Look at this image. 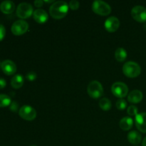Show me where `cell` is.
<instances>
[{"mask_svg": "<svg viewBox=\"0 0 146 146\" xmlns=\"http://www.w3.org/2000/svg\"><path fill=\"white\" fill-rule=\"evenodd\" d=\"M69 6L64 1H55L49 8V14L55 19H61L68 14Z\"/></svg>", "mask_w": 146, "mask_h": 146, "instance_id": "cell-1", "label": "cell"}, {"mask_svg": "<svg viewBox=\"0 0 146 146\" xmlns=\"http://www.w3.org/2000/svg\"><path fill=\"white\" fill-rule=\"evenodd\" d=\"M123 72L128 78H135L141 74V68L134 61H128L123 66Z\"/></svg>", "mask_w": 146, "mask_h": 146, "instance_id": "cell-2", "label": "cell"}, {"mask_svg": "<svg viewBox=\"0 0 146 146\" xmlns=\"http://www.w3.org/2000/svg\"><path fill=\"white\" fill-rule=\"evenodd\" d=\"M87 92L91 98L94 99L99 98L104 94V88L102 84L98 81H91L87 87Z\"/></svg>", "mask_w": 146, "mask_h": 146, "instance_id": "cell-3", "label": "cell"}, {"mask_svg": "<svg viewBox=\"0 0 146 146\" xmlns=\"http://www.w3.org/2000/svg\"><path fill=\"white\" fill-rule=\"evenodd\" d=\"M92 10L94 13L101 16H107L111 13V8L108 4L104 1L97 0L92 4Z\"/></svg>", "mask_w": 146, "mask_h": 146, "instance_id": "cell-4", "label": "cell"}, {"mask_svg": "<svg viewBox=\"0 0 146 146\" xmlns=\"http://www.w3.org/2000/svg\"><path fill=\"white\" fill-rule=\"evenodd\" d=\"M34 13L33 7L29 3L23 2L18 5L16 14L20 19H27L31 17Z\"/></svg>", "mask_w": 146, "mask_h": 146, "instance_id": "cell-5", "label": "cell"}, {"mask_svg": "<svg viewBox=\"0 0 146 146\" xmlns=\"http://www.w3.org/2000/svg\"><path fill=\"white\" fill-rule=\"evenodd\" d=\"M111 91L115 96L119 98H123L128 95V88L124 83L115 82L112 85Z\"/></svg>", "mask_w": 146, "mask_h": 146, "instance_id": "cell-6", "label": "cell"}, {"mask_svg": "<svg viewBox=\"0 0 146 146\" xmlns=\"http://www.w3.org/2000/svg\"><path fill=\"white\" fill-rule=\"evenodd\" d=\"M19 115L21 118L26 121H33L36 117V111L30 106H23L19 111Z\"/></svg>", "mask_w": 146, "mask_h": 146, "instance_id": "cell-7", "label": "cell"}, {"mask_svg": "<svg viewBox=\"0 0 146 146\" xmlns=\"http://www.w3.org/2000/svg\"><path fill=\"white\" fill-rule=\"evenodd\" d=\"M29 29V24L24 20H17L11 26V32L15 36H21L25 34Z\"/></svg>", "mask_w": 146, "mask_h": 146, "instance_id": "cell-8", "label": "cell"}, {"mask_svg": "<svg viewBox=\"0 0 146 146\" xmlns=\"http://www.w3.org/2000/svg\"><path fill=\"white\" fill-rule=\"evenodd\" d=\"M131 16L136 21L143 23L146 21V8L143 6H135L131 10Z\"/></svg>", "mask_w": 146, "mask_h": 146, "instance_id": "cell-9", "label": "cell"}, {"mask_svg": "<svg viewBox=\"0 0 146 146\" xmlns=\"http://www.w3.org/2000/svg\"><path fill=\"white\" fill-rule=\"evenodd\" d=\"M105 29L108 32H115L120 27V21L117 17H108L105 21Z\"/></svg>", "mask_w": 146, "mask_h": 146, "instance_id": "cell-10", "label": "cell"}, {"mask_svg": "<svg viewBox=\"0 0 146 146\" xmlns=\"http://www.w3.org/2000/svg\"><path fill=\"white\" fill-rule=\"evenodd\" d=\"M1 68L6 75H13L17 71V66L11 60H4L1 64Z\"/></svg>", "mask_w": 146, "mask_h": 146, "instance_id": "cell-11", "label": "cell"}, {"mask_svg": "<svg viewBox=\"0 0 146 146\" xmlns=\"http://www.w3.org/2000/svg\"><path fill=\"white\" fill-rule=\"evenodd\" d=\"M135 125L138 131L146 133V113H141L135 115Z\"/></svg>", "mask_w": 146, "mask_h": 146, "instance_id": "cell-12", "label": "cell"}, {"mask_svg": "<svg viewBox=\"0 0 146 146\" xmlns=\"http://www.w3.org/2000/svg\"><path fill=\"white\" fill-rule=\"evenodd\" d=\"M33 18L38 24H44L48 20V15L44 9H38L33 13Z\"/></svg>", "mask_w": 146, "mask_h": 146, "instance_id": "cell-13", "label": "cell"}, {"mask_svg": "<svg viewBox=\"0 0 146 146\" xmlns=\"http://www.w3.org/2000/svg\"><path fill=\"white\" fill-rule=\"evenodd\" d=\"M15 9V4L13 1L6 0L0 4V10L2 13L6 14H11Z\"/></svg>", "mask_w": 146, "mask_h": 146, "instance_id": "cell-14", "label": "cell"}, {"mask_svg": "<svg viewBox=\"0 0 146 146\" xmlns=\"http://www.w3.org/2000/svg\"><path fill=\"white\" fill-rule=\"evenodd\" d=\"M143 98V93L139 90H133L128 96V101L132 104H138Z\"/></svg>", "mask_w": 146, "mask_h": 146, "instance_id": "cell-15", "label": "cell"}, {"mask_svg": "<svg viewBox=\"0 0 146 146\" xmlns=\"http://www.w3.org/2000/svg\"><path fill=\"white\" fill-rule=\"evenodd\" d=\"M128 140L132 145H138L141 142L142 136L138 131H133L128 133Z\"/></svg>", "mask_w": 146, "mask_h": 146, "instance_id": "cell-16", "label": "cell"}, {"mask_svg": "<svg viewBox=\"0 0 146 146\" xmlns=\"http://www.w3.org/2000/svg\"><path fill=\"white\" fill-rule=\"evenodd\" d=\"M133 125V121L130 117H124L120 121L119 126L123 131H129L132 128Z\"/></svg>", "mask_w": 146, "mask_h": 146, "instance_id": "cell-17", "label": "cell"}, {"mask_svg": "<svg viewBox=\"0 0 146 146\" xmlns=\"http://www.w3.org/2000/svg\"><path fill=\"white\" fill-rule=\"evenodd\" d=\"M24 82V77L20 74H17V75L14 76L11 80V86L15 89H18L20 88L23 86Z\"/></svg>", "mask_w": 146, "mask_h": 146, "instance_id": "cell-18", "label": "cell"}, {"mask_svg": "<svg viewBox=\"0 0 146 146\" xmlns=\"http://www.w3.org/2000/svg\"><path fill=\"white\" fill-rule=\"evenodd\" d=\"M127 52L123 48H118L115 51V58L119 62H123L127 58Z\"/></svg>", "mask_w": 146, "mask_h": 146, "instance_id": "cell-19", "label": "cell"}, {"mask_svg": "<svg viewBox=\"0 0 146 146\" xmlns=\"http://www.w3.org/2000/svg\"><path fill=\"white\" fill-rule=\"evenodd\" d=\"M99 106L103 111H107L111 109V106H112V104H111V101L108 98H103L100 100Z\"/></svg>", "mask_w": 146, "mask_h": 146, "instance_id": "cell-20", "label": "cell"}, {"mask_svg": "<svg viewBox=\"0 0 146 146\" xmlns=\"http://www.w3.org/2000/svg\"><path fill=\"white\" fill-rule=\"evenodd\" d=\"M11 100L9 96L6 94H0V108H4L10 106Z\"/></svg>", "mask_w": 146, "mask_h": 146, "instance_id": "cell-21", "label": "cell"}, {"mask_svg": "<svg viewBox=\"0 0 146 146\" xmlns=\"http://www.w3.org/2000/svg\"><path fill=\"white\" fill-rule=\"evenodd\" d=\"M115 106H116V108L118 110H124L127 107V102L125 101V100L121 98V99L117 101Z\"/></svg>", "mask_w": 146, "mask_h": 146, "instance_id": "cell-22", "label": "cell"}, {"mask_svg": "<svg viewBox=\"0 0 146 146\" xmlns=\"http://www.w3.org/2000/svg\"><path fill=\"white\" fill-rule=\"evenodd\" d=\"M127 112L130 115H136L138 114V108L135 106H130L127 110Z\"/></svg>", "mask_w": 146, "mask_h": 146, "instance_id": "cell-23", "label": "cell"}, {"mask_svg": "<svg viewBox=\"0 0 146 146\" xmlns=\"http://www.w3.org/2000/svg\"><path fill=\"white\" fill-rule=\"evenodd\" d=\"M70 8L72 10H77L80 7V3L79 1H76V0H71L68 4Z\"/></svg>", "mask_w": 146, "mask_h": 146, "instance_id": "cell-24", "label": "cell"}, {"mask_svg": "<svg viewBox=\"0 0 146 146\" xmlns=\"http://www.w3.org/2000/svg\"><path fill=\"white\" fill-rule=\"evenodd\" d=\"M26 78H27V80H29V81H34L36 79L37 75L35 72L34 71H31V72L28 73L26 76Z\"/></svg>", "mask_w": 146, "mask_h": 146, "instance_id": "cell-25", "label": "cell"}, {"mask_svg": "<svg viewBox=\"0 0 146 146\" xmlns=\"http://www.w3.org/2000/svg\"><path fill=\"white\" fill-rule=\"evenodd\" d=\"M6 35V29L2 24H0V41H2Z\"/></svg>", "mask_w": 146, "mask_h": 146, "instance_id": "cell-26", "label": "cell"}, {"mask_svg": "<svg viewBox=\"0 0 146 146\" xmlns=\"http://www.w3.org/2000/svg\"><path fill=\"white\" fill-rule=\"evenodd\" d=\"M19 109V104L16 101H13L10 104V110L13 112H17Z\"/></svg>", "mask_w": 146, "mask_h": 146, "instance_id": "cell-27", "label": "cell"}, {"mask_svg": "<svg viewBox=\"0 0 146 146\" xmlns=\"http://www.w3.org/2000/svg\"><path fill=\"white\" fill-rule=\"evenodd\" d=\"M44 1H41V0H36V1H34V4L36 7H41L44 4Z\"/></svg>", "mask_w": 146, "mask_h": 146, "instance_id": "cell-28", "label": "cell"}, {"mask_svg": "<svg viewBox=\"0 0 146 146\" xmlns=\"http://www.w3.org/2000/svg\"><path fill=\"white\" fill-rule=\"evenodd\" d=\"M6 86H7V82H6L5 80L2 78H0V89L4 88Z\"/></svg>", "mask_w": 146, "mask_h": 146, "instance_id": "cell-29", "label": "cell"}, {"mask_svg": "<svg viewBox=\"0 0 146 146\" xmlns=\"http://www.w3.org/2000/svg\"><path fill=\"white\" fill-rule=\"evenodd\" d=\"M142 145H143V146H146V137L145 138H144L143 141Z\"/></svg>", "mask_w": 146, "mask_h": 146, "instance_id": "cell-30", "label": "cell"}, {"mask_svg": "<svg viewBox=\"0 0 146 146\" xmlns=\"http://www.w3.org/2000/svg\"><path fill=\"white\" fill-rule=\"evenodd\" d=\"M31 146H36V145H31Z\"/></svg>", "mask_w": 146, "mask_h": 146, "instance_id": "cell-31", "label": "cell"}]
</instances>
